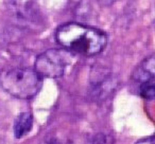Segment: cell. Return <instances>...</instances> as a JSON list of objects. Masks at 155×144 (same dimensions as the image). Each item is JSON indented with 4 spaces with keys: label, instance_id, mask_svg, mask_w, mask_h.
<instances>
[{
    "label": "cell",
    "instance_id": "1",
    "mask_svg": "<svg viewBox=\"0 0 155 144\" xmlns=\"http://www.w3.org/2000/svg\"><path fill=\"white\" fill-rule=\"evenodd\" d=\"M56 41L70 53L94 56L104 50L107 36L102 30L78 22H67L55 32Z\"/></svg>",
    "mask_w": 155,
    "mask_h": 144
},
{
    "label": "cell",
    "instance_id": "2",
    "mask_svg": "<svg viewBox=\"0 0 155 144\" xmlns=\"http://www.w3.org/2000/svg\"><path fill=\"white\" fill-rule=\"evenodd\" d=\"M2 89L17 99L29 100L35 97L43 86V78L34 69L12 68L0 74Z\"/></svg>",
    "mask_w": 155,
    "mask_h": 144
},
{
    "label": "cell",
    "instance_id": "3",
    "mask_svg": "<svg viewBox=\"0 0 155 144\" xmlns=\"http://www.w3.org/2000/svg\"><path fill=\"white\" fill-rule=\"evenodd\" d=\"M70 52L63 49H49L35 59L34 70L41 78H58L65 73L69 64Z\"/></svg>",
    "mask_w": 155,
    "mask_h": 144
},
{
    "label": "cell",
    "instance_id": "4",
    "mask_svg": "<svg viewBox=\"0 0 155 144\" xmlns=\"http://www.w3.org/2000/svg\"><path fill=\"white\" fill-rule=\"evenodd\" d=\"M132 78L138 84H142L144 82L155 80V59L154 56L151 55L143 59L137 68L134 70L132 74Z\"/></svg>",
    "mask_w": 155,
    "mask_h": 144
},
{
    "label": "cell",
    "instance_id": "5",
    "mask_svg": "<svg viewBox=\"0 0 155 144\" xmlns=\"http://www.w3.org/2000/svg\"><path fill=\"white\" fill-rule=\"evenodd\" d=\"M33 118L30 112H22L17 117L14 124V133L16 138H21L32 128Z\"/></svg>",
    "mask_w": 155,
    "mask_h": 144
},
{
    "label": "cell",
    "instance_id": "6",
    "mask_svg": "<svg viewBox=\"0 0 155 144\" xmlns=\"http://www.w3.org/2000/svg\"><path fill=\"white\" fill-rule=\"evenodd\" d=\"M67 144H108V137L104 133L78 136L69 140Z\"/></svg>",
    "mask_w": 155,
    "mask_h": 144
},
{
    "label": "cell",
    "instance_id": "7",
    "mask_svg": "<svg viewBox=\"0 0 155 144\" xmlns=\"http://www.w3.org/2000/svg\"><path fill=\"white\" fill-rule=\"evenodd\" d=\"M139 94L144 100H151L154 99L155 97V80L144 82L139 85Z\"/></svg>",
    "mask_w": 155,
    "mask_h": 144
},
{
    "label": "cell",
    "instance_id": "8",
    "mask_svg": "<svg viewBox=\"0 0 155 144\" xmlns=\"http://www.w3.org/2000/svg\"><path fill=\"white\" fill-rule=\"evenodd\" d=\"M136 144H154L153 136H151V137L143 138V139H141V140H139V141L136 142Z\"/></svg>",
    "mask_w": 155,
    "mask_h": 144
},
{
    "label": "cell",
    "instance_id": "9",
    "mask_svg": "<svg viewBox=\"0 0 155 144\" xmlns=\"http://www.w3.org/2000/svg\"><path fill=\"white\" fill-rule=\"evenodd\" d=\"M97 1L102 7H110V5H112L116 0H97Z\"/></svg>",
    "mask_w": 155,
    "mask_h": 144
}]
</instances>
